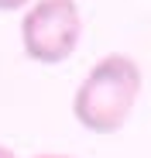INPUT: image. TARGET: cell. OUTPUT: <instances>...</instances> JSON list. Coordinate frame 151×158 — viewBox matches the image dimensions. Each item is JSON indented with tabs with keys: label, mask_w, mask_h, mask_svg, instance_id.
Returning <instances> with one entry per match:
<instances>
[{
	"label": "cell",
	"mask_w": 151,
	"mask_h": 158,
	"mask_svg": "<svg viewBox=\"0 0 151 158\" xmlns=\"http://www.w3.org/2000/svg\"><path fill=\"white\" fill-rule=\"evenodd\" d=\"M35 158H69V155H35Z\"/></svg>",
	"instance_id": "cell-5"
},
{
	"label": "cell",
	"mask_w": 151,
	"mask_h": 158,
	"mask_svg": "<svg viewBox=\"0 0 151 158\" xmlns=\"http://www.w3.org/2000/svg\"><path fill=\"white\" fill-rule=\"evenodd\" d=\"M24 4H35V0H0V10H21Z\"/></svg>",
	"instance_id": "cell-3"
},
{
	"label": "cell",
	"mask_w": 151,
	"mask_h": 158,
	"mask_svg": "<svg viewBox=\"0 0 151 158\" xmlns=\"http://www.w3.org/2000/svg\"><path fill=\"white\" fill-rule=\"evenodd\" d=\"M141 65L131 55H103L72 96V117L93 134H117L141 96Z\"/></svg>",
	"instance_id": "cell-1"
},
{
	"label": "cell",
	"mask_w": 151,
	"mask_h": 158,
	"mask_svg": "<svg viewBox=\"0 0 151 158\" xmlns=\"http://www.w3.org/2000/svg\"><path fill=\"white\" fill-rule=\"evenodd\" d=\"M0 158H17V155H14V151H10L7 144H0Z\"/></svg>",
	"instance_id": "cell-4"
},
{
	"label": "cell",
	"mask_w": 151,
	"mask_h": 158,
	"mask_svg": "<svg viewBox=\"0 0 151 158\" xmlns=\"http://www.w3.org/2000/svg\"><path fill=\"white\" fill-rule=\"evenodd\" d=\"M83 31V17L76 0H35L21 21V45L24 55L41 65L65 62Z\"/></svg>",
	"instance_id": "cell-2"
}]
</instances>
